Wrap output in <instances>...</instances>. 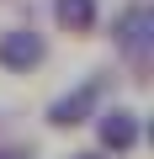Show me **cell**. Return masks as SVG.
I'll return each mask as SVG.
<instances>
[{"instance_id":"5b68a950","label":"cell","mask_w":154,"mask_h":159,"mask_svg":"<svg viewBox=\"0 0 154 159\" xmlns=\"http://www.w3.org/2000/svg\"><path fill=\"white\" fill-rule=\"evenodd\" d=\"M53 16H58V27L64 32H91L96 27V0H53Z\"/></svg>"},{"instance_id":"52a82bcc","label":"cell","mask_w":154,"mask_h":159,"mask_svg":"<svg viewBox=\"0 0 154 159\" xmlns=\"http://www.w3.org/2000/svg\"><path fill=\"white\" fill-rule=\"evenodd\" d=\"M69 159H106V154H69Z\"/></svg>"},{"instance_id":"3957f363","label":"cell","mask_w":154,"mask_h":159,"mask_svg":"<svg viewBox=\"0 0 154 159\" xmlns=\"http://www.w3.org/2000/svg\"><path fill=\"white\" fill-rule=\"evenodd\" d=\"M96 138H101V148H106L112 159H122V154L138 148L143 122H138V111H128V106H106V111H96Z\"/></svg>"},{"instance_id":"8992f818","label":"cell","mask_w":154,"mask_h":159,"mask_svg":"<svg viewBox=\"0 0 154 159\" xmlns=\"http://www.w3.org/2000/svg\"><path fill=\"white\" fill-rule=\"evenodd\" d=\"M0 159H32V148H16L11 143V148H0Z\"/></svg>"},{"instance_id":"277c9868","label":"cell","mask_w":154,"mask_h":159,"mask_svg":"<svg viewBox=\"0 0 154 159\" xmlns=\"http://www.w3.org/2000/svg\"><path fill=\"white\" fill-rule=\"evenodd\" d=\"M43 58H48V48H43V37L32 27L0 32V69H6V74H32Z\"/></svg>"},{"instance_id":"6da1fadb","label":"cell","mask_w":154,"mask_h":159,"mask_svg":"<svg viewBox=\"0 0 154 159\" xmlns=\"http://www.w3.org/2000/svg\"><path fill=\"white\" fill-rule=\"evenodd\" d=\"M112 43H117V53L138 69V80L149 74V58H154V16L143 11V6H128L122 16H117V27H112Z\"/></svg>"},{"instance_id":"7a4b0ae2","label":"cell","mask_w":154,"mask_h":159,"mask_svg":"<svg viewBox=\"0 0 154 159\" xmlns=\"http://www.w3.org/2000/svg\"><path fill=\"white\" fill-rule=\"evenodd\" d=\"M101 90H106V80L91 74L85 85H74L69 96H58V101L48 106V127H80V122H91V117L101 111Z\"/></svg>"}]
</instances>
